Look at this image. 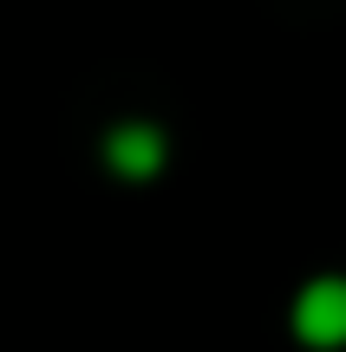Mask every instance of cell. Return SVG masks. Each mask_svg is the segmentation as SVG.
<instances>
[{
    "label": "cell",
    "instance_id": "2",
    "mask_svg": "<svg viewBox=\"0 0 346 352\" xmlns=\"http://www.w3.org/2000/svg\"><path fill=\"white\" fill-rule=\"evenodd\" d=\"M105 157L125 176H151V170H164V131L157 124H118L111 144H105Z\"/></svg>",
    "mask_w": 346,
    "mask_h": 352
},
{
    "label": "cell",
    "instance_id": "1",
    "mask_svg": "<svg viewBox=\"0 0 346 352\" xmlns=\"http://www.w3.org/2000/svg\"><path fill=\"white\" fill-rule=\"evenodd\" d=\"M294 333L307 346H346V274H321L294 300Z\"/></svg>",
    "mask_w": 346,
    "mask_h": 352
}]
</instances>
